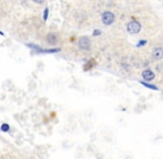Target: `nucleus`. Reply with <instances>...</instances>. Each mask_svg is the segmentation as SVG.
<instances>
[{"label": "nucleus", "mask_w": 163, "mask_h": 159, "mask_svg": "<svg viewBox=\"0 0 163 159\" xmlns=\"http://www.w3.org/2000/svg\"><path fill=\"white\" fill-rule=\"evenodd\" d=\"M129 33L131 34H135V33H139L140 30H141V24L137 21H131V22L128 23V27H127Z\"/></svg>", "instance_id": "f257e3e1"}, {"label": "nucleus", "mask_w": 163, "mask_h": 159, "mask_svg": "<svg viewBox=\"0 0 163 159\" xmlns=\"http://www.w3.org/2000/svg\"><path fill=\"white\" fill-rule=\"evenodd\" d=\"M114 19H116V17H114L113 13L110 11H107L102 15V22H103V24H105V26L112 24V23L114 22Z\"/></svg>", "instance_id": "f03ea898"}, {"label": "nucleus", "mask_w": 163, "mask_h": 159, "mask_svg": "<svg viewBox=\"0 0 163 159\" xmlns=\"http://www.w3.org/2000/svg\"><path fill=\"white\" fill-rule=\"evenodd\" d=\"M90 39L88 37H82L79 39V48L82 50H89L90 49Z\"/></svg>", "instance_id": "7ed1b4c3"}, {"label": "nucleus", "mask_w": 163, "mask_h": 159, "mask_svg": "<svg viewBox=\"0 0 163 159\" xmlns=\"http://www.w3.org/2000/svg\"><path fill=\"white\" fill-rule=\"evenodd\" d=\"M154 73L152 72L151 70H146V71H143L142 73V78L146 80V81H152L153 78H154Z\"/></svg>", "instance_id": "20e7f679"}, {"label": "nucleus", "mask_w": 163, "mask_h": 159, "mask_svg": "<svg viewBox=\"0 0 163 159\" xmlns=\"http://www.w3.org/2000/svg\"><path fill=\"white\" fill-rule=\"evenodd\" d=\"M152 56H153V59H155V60H161V59L163 58V49H161V48L154 49L152 51Z\"/></svg>", "instance_id": "39448f33"}, {"label": "nucleus", "mask_w": 163, "mask_h": 159, "mask_svg": "<svg viewBox=\"0 0 163 159\" xmlns=\"http://www.w3.org/2000/svg\"><path fill=\"white\" fill-rule=\"evenodd\" d=\"M47 40L50 44H55L57 43V37H55V33H49L47 35Z\"/></svg>", "instance_id": "423d86ee"}, {"label": "nucleus", "mask_w": 163, "mask_h": 159, "mask_svg": "<svg viewBox=\"0 0 163 159\" xmlns=\"http://www.w3.org/2000/svg\"><path fill=\"white\" fill-rule=\"evenodd\" d=\"M142 84H143V85H144V86L149 87V89H152V90H157V86H154V85H150V84L144 83V82H142Z\"/></svg>", "instance_id": "0eeeda50"}, {"label": "nucleus", "mask_w": 163, "mask_h": 159, "mask_svg": "<svg viewBox=\"0 0 163 159\" xmlns=\"http://www.w3.org/2000/svg\"><path fill=\"white\" fill-rule=\"evenodd\" d=\"M0 128H1V130H2V132H8V130H9V125L8 124H2Z\"/></svg>", "instance_id": "6e6552de"}, {"label": "nucleus", "mask_w": 163, "mask_h": 159, "mask_svg": "<svg viewBox=\"0 0 163 159\" xmlns=\"http://www.w3.org/2000/svg\"><path fill=\"white\" fill-rule=\"evenodd\" d=\"M48 15H49V9L46 8V9H44V21L48 19Z\"/></svg>", "instance_id": "1a4fd4ad"}, {"label": "nucleus", "mask_w": 163, "mask_h": 159, "mask_svg": "<svg viewBox=\"0 0 163 159\" xmlns=\"http://www.w3.org/2000/svg\"><path fill=\"white\" fill-rule=\"evenodd\" d=\"M99 34H101V31H100V30H94V31H93V35H99Z\"/></svg>", "instance_id": "9d476101"}, {"label": "nucleus", "mask_w": 163, "mask_h": 159, "mask_svg": "<svg viewBox=\"0 0 163 159\" xmlns=\"http://www.w3.org/2000/svg\"><path fill=\"white\" fill-rule=\"evenodd\" d=\"M144 43H146V41H141V42H139L138 46H142V45H144Z\"/></svg>", "instance_id": "9b49d317"}]
</instances>
